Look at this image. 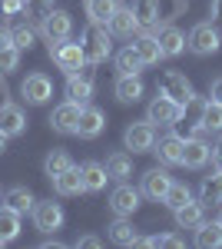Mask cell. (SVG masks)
<instances>
[{"mask_svg": "<svg viewBox=\"0 0 222 249\" xmlns=\"http://www.w3.org/2000/svg\"><path fill=\"white\" fill-rule=\"evenodd\" d=\"M80 47H83L86 63L100 67V63L110 60V53H113V34L103 27V23H90V27L83 30V37H80Z\"/></svg>", "mask_w": 222, "mask_h": 249, "instance_id": "obj_1", "label": "cell"}, {"mask_svg": "<svg viewBox=\"0 0 222 249\" xmlns=\"http://www.w3.org/2000/svg\"><path fill=\"white\" fill-rule=\"evenodd\" d=\"M47 50H50L53 63L67 77H70V73H80V70L86 67V57H83V47H80V43H70V40H47Z\"/></svg>", "mask_w": 222, "mask_h": 249, "instance_id": "obj_2", "label": "cell"}, {"mask_svg": "<svg viewBox=\"0 0 222 249\" xmlns=\"http://www.w3.org/2000/svg\"><path fill=\"white\" fill-rule=\"evenodd\" d=\"M186 116V107H179L176 100H169L166 93H159V96H153L149 100V107H146V120L156 126H176L179 120Z\"/></svg>", "mask_w": 222, "mask_h": 249, "instance_id": "obj_3", "label": "cell"}, {"mask_svg": "<svg viewBox=\"0 0 222 249\" xmlns=\"http://www.w3.org/2000/svg\"><path fill=\"white\" fill-rule=\"evenodd\" d=\"M186 47H189L196 57H212V53H219L222 37H219V30H216L212 23H196V27L189 30V37H186Z\"/></svg>", "mask_w": 222, "mask_h": 249, "instance_id": "obj_4", "label": "cell"}, {"mask_svg": "<svg viewBox=\"0 0 222 249\" xmlns=\"http://www.w3.org/2000/svg\"><path fill=\"white\" fill-rule=\"evenodd\" d=\"M123 146L133 150V153H153V146H156V126L149 120L130 123L126 133H123Z\"/></svg>", "mask_w": 222, "mask_h": 249, "instance_id": "obj_5", "label": "cell"}, {"mask_svg": "<svg viewBox=\"0 0 222 249\" xmlns=\"http://www.w3.org/2000/svg\"><path fill=\"white\" fill-rule=\"evenodd\" d=\"M159 93H166L169 100H176L179 107H189V103L196 100L192 83H189L186 73H179V70H166V73H163V80H159Z\"/></svg>", "mask_w": 222, "mask_h": 249, "instance_id": "obj_6", "label": "cell"}, {"mask_svg": "<svg viewBox=\"0 0 222 249\" xmlns=\"http://www.w3.org/2000/svg\"><path fill=\"white\" fill-rule=\"evenodd\" d=\"M30 216H34V226H37L43 236H50V232H56L60 226H63V206L53 203V199H40V203H34Z\"/></svg>", "mask_w": 222, "mask_h": 249, "instance_id": "obj_7", "label": "cell"}, {"mask_svg": "<svg viewBox=\"0 0 222 249\" xmlns=\"http://www.w3.org/2000/svg\"><path fill=\"white\" fill-rule=\"evenodd\" d=\"M40 34L43 40H70L73 34V17L67 14V10H50L47 17H40Z\"/></svg>", "mask_w": 222, "mask_h": 249, "instance_id": "obj_8", "label": "cell"}, {"mask_svg": "<svg viewBox=\"0 0 222 249\" xmlns=\"http://www.w3.org/2000/svg\"><path fill=\"white\" fill-rule=\"evenodd\" d=\"M20 96L30 103V107H43L50 96H53V83L47 73H30V77L20 83Z\"/></svg>", "mask_w": 222, "mask_h": 249, "instance_id": "obj_9", "label": "cell"}, {"mask_svg": "<svg viewBox=\"0 0 222 249\" xmlns=\"http://www.w3.org/2000/svg\"><path fill=\"white\" fill-rule=\"evenodd\" d=\"M139 199H143V193L123 179V183L110 193V210L116 213V216H133V213L139 210Z\"/></svg>", "mask_w": 222, "mask_h": 249, "instance_id": "obj_10", "label": "cell"}, {"mask_svg": "<svg viewBox=\"0 0 222 249\" xmlns=\"http://www.w3.org/2000/svg\"><path fill=\"white\" fill-rule=\"evenodd\" d=\"M169 183H172V176L166 170H159V166H153V170L143 173V183H139V193L153 199V203H163V196H166Z\"/></svg>", "mask_w": 222, "mask_h": 249, "instance_id": "obj_11", "label": "cell"}, {"mask_svg": "<svg viewBox=\"0 0 222 249\" xmlns=\"http://www.w3.org/2000/svg\"><path fill=\"white\" fill-rule=\"evenodd\" d=\"M106 130V113L100 110V107H83L80 110V123H76V136H83V140H96V136Z\"/></svg>", "mask_w": 222, "mask_h": 249, "instance_id": "obj_12", "label": "cell"}, {"mask_svg": "<svg viewBox=\"0 0 222 249\" xmlns=\"http://www.w3.org/2000/svg\"><path fill=\"white\" fill-rule=\"evenodd\" d=\"M0 133L7 136H23L27 133V116H23V110H20L17 103H0Z\"/></svg>", "mask_w": 222, "mask_h": 249, "instance_id": "obj_13", "label": "cell"}, {"mask_svg": "<svg viewBox=\"0 0 222 249\" xmlns=\"http://www.w3.org/2000/svg\"><path fill=\"white\" fill-rule=\"evenodd\" d=\"M106 30H110L113 37L133 40L136 34H139V30H143V27H139V20L133 17V10H130V7H123V3H120V7H116V14L110 17V23H106Z\"/></svg>", "mask_w": 222, "mask_h": 249, "instance_id": "obj_14", "label": "cell"}, {"mask_svg": "<svg viewBox=\"0 0 222 249\" xmlns=\"http://www.w3.org/2000/svg\"><path fill=\"white\" fill-rule=\"evenodd\" d=\"M80 103L73 100H67V103H60L53 107V113H50V126H53L56 133H76V123H80Z\"/></svg>", "mask_w": 222, "mask_h": 249, "instance_id": "obj_15", "label": "cell"}, {"mask_svg": "<svg viewBox=\"0 0 222 249\" xmlns=\"http://www.w3.org/2000/svg\"><path fill=\"white\" fill-rule=\"evenodd\" d=\"M93 96V70H80V73H70L67 77V100H73L80 107H86Z\"/></svg>", "mask_w": 222, "mask_h": 249, "instance_id": "obj_16", "label": "cell"}, {"mask_svg": "<svg viewBox=\"0 0 222 249\" xmlns=\"http://www.w3.org/2000/svg\"><path fill=\"white\" fill-rule=\"evenodd\" d=\"M113 93H116L120 103H139L143 93H146V87H143L139 73H120L116 83H113Z\"/></svg>", "mask_w": 222, "mask_h": 249, "instance_id": "obj_17", "label": "cell"}, {"mask_svg": "<svg viewBox=\"0 0 222 249\" xmlns=\"http://www.w3.org/2000/svg\"><path fill=\"white\" fill-rule=\"evenodd\" d=\"M153 34H156V40H159V50H163V57H179V53L186 50V34L179 30V27L166 23V27H156Z\"/></svg>", "mask_w": 222, "mask_h": 249, "instance_id": "obj_18", "label": "cell"}, {"mask_svg": "<svg viewBox=\"0 0 222 249\" xmlns=\"http://www.w3.org/2000/svg\"><path fill=\"white\" fill-rule=\"evenodd\" d=\"M183 136H176V133H169V136H163L156 146H153V153L159 156V163L163 166H183Z\"/></svg>", "mask_w": 222, "mask_h": 249, "instance_id": "obj_19", "label": "cell"}, {"mask_svg": "<svg viewBox=\"0 0 222 249\" xmlns=\"http://www.w3.org/2000/svg\"><path fill=\"white\" fill-rule=\"evenodd\" d=\"M172 216H176V226H179V230H196L205 219V203L203 199H186L183 206L172 210Z\"/></svg>", "mask_w": 222, "mask_h": 249, "instance_id": "obj_20", "label": "cell"}, {"mask_svg": "<svg viewBox=\"0 0 222 249\" xmlns=\"http://www.w3.org/2000/svg\"><path fill=\"white\" fill-rule=\"evenodd\" d=\"M209 163V143L205 140H186L183 143V166L186 170H203Z\"/></svg>", "mask_w": 222, "mask_h": 249, "instance_id": "obj_21", "label": "cell"}, {"mask_svg": "<svg viewBox=\"0 0 222 249\" xmlns=\"http://www.w3.org/2000/svg\"><path fill=\"white\" fill-rule=\"evenodd\" d=\"M80 176H83V193H100V190H106V179H110L106 166H103V163H96V160L83 163V166H80Z\"/></svg>", "mask_w": 222, "mask_h": 249, "instance_id": "obj_22", "label": "cell"}, {"mask_svg": "<svg viewBox=\"0 0 222 249\" xmlns=\"http://www.w3.org/2000/svg\"><path fill=\"white\" fill-rule=\"evenodd\" d=\"M133 47H136V53H139V57H143V63H146V67H153V63H159V60H166L163 57V50H159V40H156V34H143V30H139V34H136V40H133Z\"/></svg>", "mask_w": 222, "mask_h": 249, "instance_id": "obj_23", "label": "cell"}, {"mask_svg": "<svg viewBox=\"0 0 222 249\" xmlns=\"http://www.w3.org/2000/svg\"><path fill=\"white\" fill-rule=\"evenodd\" d=\"M130 10H133V17L139 20V27H143V30L159 27V0H133Z\"/></svg>", "mask_w": 222, "mask_h": 249, "instance_id": "obj_24", "label": "cell"}, {"mask_svg": "<svg viewBox=\"0 0 222 249\" xmlns=\"http://www.w3.org/2000/svg\"><path fill=\"white\" fill-rule=\"evenodd\" d=\"M106 230H110V243H116V246H133V243H136V236H139L130 216H116Z\"/></svg>", "mask_w": 222, "mask_h": 249, "instance_id": "obj_25", "label": "cell"}, {"mask_svg": "<svg viewBox=\"0 0 222 249\" xmlns=\"http://www.w3.org/2000/svg\"><path fill=\"white\" fill-rule=\"evenodd\" d=\"M50 183H53V190L60 193V196H76V193H83V176H80V166L63 170L60 176H53Z\"/></svg>", "mask_w": 222, "mask_h": 249, "instance_id": "obj_26", "label": "cell"}, {"mask_svg": "<svg viewBox=\"0 0 222 249\" xmlns=\"http://www.w3.org/2000/svg\"><path fill=\"white\" fill-rule=\"evenodd\" d=\"M20 236V213L10 210L7 203L0 206V246H7V243H14Z\"/></svg>", "mask_w": 222, "mask_h": 249, "instance_id": "obj_27", "label": "cell"}, {"mask_svg": "<svg viewBox=\"0 0 222 249\" xmlns=\"http://www.w3.org/2000/svg\"><path fill=\"white\" fill-rule=\"evenodd\" d=\"M103 166H106V173H110V179L123 183V179H130V176H133V156L130 153H110Z\"/></svg>", "mask_w": 222, "mask_h": 249, "instance_id": "obj_28", "label": "cell"}, {"mask_svg": "<svg viewBox=\"0 0 222 249\" xmlns=\"http://www.w3.org/2000/svg\"><path fill=\"white\" fill-rule=\"evenodd\" d=\"M3 203H7L10 210H17L20 216H23V213L34 210V203H37V199H34V193L27 190V186H10V190L3 193Z\"/></svg>", "mask_w": 222, "mask_h": 249, "instance_id": "obj_29", "label": "cell"}, {"mask_svg": "<svg viewBox=\"0 0 222 249\" xmlns=\"http://www.w3.org/2000/svg\"><path fill=\"white\" fill-rule=\"evenodd\" d=\"M196 246H203V249H219L222 246V226L219 223H199V226H196Z\"/></svg>", "mask_w": 222, "mask_h": 249, "instance_id": "obj_30", "label": "cell"}, {"mask_svg": "<svg viewBox=\"0 0 222 249\" xmlns=\"http://www.w3.org/2000/svg\"><path fill=\"white\" fill-rule=\"evenodd\" d=\"M116 7H120V0H86V17L90 23H110V17L116 14Z\"/></svg>", "mask_w": 222, "mask_h": 249, "instance_id": "obj_31", "label": "cell"}, {"mask_svg": "<svg viewBox=\"0 0 222 249\" xmlns=\"http://www.w3.org/2000/svg\"><path fill=\"white\" fill-rule=\"evenodd\" d=\"M199 199L205 206H219L222 203V170H216L212 176H205L203 186H199Z\"/></svg>", "mask_w": 222, "mask_h": 249, "instance_id": "obj_32", "label": "cell"}, {"mask_svg": "<svg viewBox=\"0 0 222 249\" xmlns=\"http://www.w3.org/2000/svg\"><path fill=\"white\" fill-rule=\"evenodd\" d=\"M70 166H76L73 163V156L67 153V150H50L47 153V160H43V173L53 179V176H60L63 170H70Z\"/></svg>", "mask_w": 222, "mask_h": 249, "instance_id": "obj_33", "label": "cell"}, {"mask_svg": "<svg viewBox=\"0 0 222 249\" xmlns=\"http://www.w3.org/2000/svg\"><path fill=\"white\" fill-rule=\"evenodd\" d=\"M143 67H146V63H143V57L136 53L133 43H130V47H123V50L116 53V70H120V73H139Z\"/></svg>", "mask_w": 222, "mask_h": 249, "instance_id": "obj_34", "label": "cell"}, {"mask_svg": "<svg viewBox=\"0 0 222 249\" xmlns=\"http://www.w3.org/2000/svg\"><path fill=\"white\" fill-rule=\"evenodd\" d=\"M199 123L209 126V133H222V103H216L212 96L203 100V116H199Z\"/></svg>", "mask_w": 222, "mask_h": 249, "instance_id": "obj_35", "label": "cell"}, {"mask_svg": "<svg viewBox=\"0 0 222 249\" xmlns=\"http://www.w3.org/2000/svg\"><path fill=\"white\" fill-rule=\"evenodd\" d=\"M10 37H14V47L17 50H30L34 40H37V30L30 23H17V27H10Z\"/></svg>", "mask_w": 222, "mask_h": 249, "instance_id": "obj_36", "label": "cell"}, {"mask_svg": "<svg viewBox=\"0 0 222 249\" xmlns=\"http://www.w3.org/2000/svg\"><path fill=\"white\" fill-rule=\"evenodd\" d=\"M186 199H192V193H189V186L186 183H169V190H166V196H163V203H166L169 210H176V206H183Z\"/></svg>", "mask_w": 222, "mask_h": 249, "instance_id": "obj_37", "label": "cell"}, {"mask_svg": "<svg viewBox=\"0 0 222 249\" xmlns=\"http://www.w3.org/2000/svg\"><path fill=\"white\" fill-rule=\"evenodd\" d=\"M20 63V50L17 47H7V50H0V73H10V70H17Z\"/></svg>", "mask_w": 222, "mask_h": 249, "instance_id": "obj_38", "label": "cell"}, {"mask_svg": "<svg viewBox=\"0 0 222 249\" xmlns=\"http://www.w3.org/2000/svg\"><path fill=\"white\" fill-rule=\"evenodd\" d=\"M27 10V0H0V17H20Z\"/></svg>", "mask_w": 222, "mask_h": 249, "instance_id": "obj_39", "label": "cell"}, {"mask_svg": "<svg viewBox=\"0 0 222 249\" xmlns=\"http://www.w3.org/2000/svg\"><path fill=\"white\" fill-rule=\"evenodd\" d=\"M27 10L37 14V17H47L53 10V0H27Z\"/></svg>", "mask_w": 222, "mask_h": 249, "instance_id": "obj_40", "label": "cell"}, {"mask_svg": "<svg viewBox=\"0 0 222 249\" xmlns=\"http://www.w3.org/2000/svg\"><path fill=\"white\" fill-rule=\"evenodd\" d=\"M209 160H212V166H216V170H222V136L209 146Z\"/></svg>", "mask_w": 222, "mask_h": 249, "instance_id": "obj_41", "label": "cell"}, {"mask_svg": "<svg viewBox=\"0 0 222 249\" xmlns=\"http://www.w3.org/2000/svg\"><path fill=\"white\" fill-rule=\"evenodd\" d=\"M76 246H83V249H100V246H103V239H100V236H80V239H76Z\"/></svg>", "mask_w": 222, "mask_h": 249, "instance_id": "obj_42", "label": "cell"}, {"mask_svg": "<svg viewBox=\"0 0 222 249\" xmlns=\"http://www.w3.org/2000/svg\"><path fill=\"white\" fill-rule=\"evenodd\" d=\"M209 96H212L216 103H222V77H216L212 83H209Z\"/></svg>", "mask_w": 222, "mask_h": 249, "instance_id": "obj_43", "label": "cell"}, {"mask_svg": "<svg viewBox=\"0 0 222 249\" xmlns=\"http://www.w3.org/2000/svg\"><path fill=\"white\" fill-rule=\"evenodd\" d=\"M14 47V37H10V27H0V50Z\"/></svg>", "mask_w": 222, "mask_h": 249, "instance_id": "obj_44", "label": "cell"}, {"mask_svg": "<svg viewBox=\"0 0 222 249\" xmlns=\"http://www.w3.org/2000/svg\"><path fill=\"white\" fill-rule=\"evenodd\" d=\"M212 17L222 23V0H212Z\"/></svg>", "mask_w": 222, "mask_h": 249, "instance_id": "obj_45", "label": "cell"}, {"mask_svg": "<svg viewBox=\"0 0 222 249\" xmlns=\"http://www.w3.org/2000/svg\"><path fill=\"white\" fill-rule=\"evenodd\" d=\"M3 150H7V136L0 133V153H3Z\"/></svg>", "mask_w": 222, "mask_h": 249, "instance_id": "obj_46", "label": "cell"}, {"mask_svg": "<svg viewBox=\"0 0 222 249\" xmlns=\"http://www.w3.org/2000/svg\"><path fill=\"white\" fill-rule=\"evenodd\" d=\"M216 223H219V226H222V210H219V219H216Z\"/></svg>", "mask_w": 222, "mask_h": 249, "instance_id": "obj_47", "label": "cell"}]
</instances>
